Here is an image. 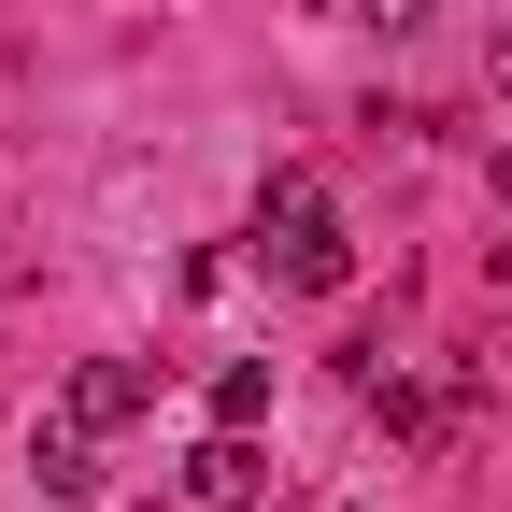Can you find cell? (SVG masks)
Masks as SVG:
<instances>
[{"instance_id": "5", "label": "cell", "mask_w": 512, "mask_h": 512, "mask_svg": "<svg viewBox=\"0 0 512 512\" xmlns=\"http://www.w3.org/2000/svg\"><path fill=\"white\" fill-rule=\"evenodd\" d=\"M256 413H271V356H228L214 370V427H256Z\"/></svg>"}, {"instance_id": "3", "label": "cell", "mask_w": 512, "mask_h": 512, "mask_svg": "<svg viewBox=\"0 0 512 512\" xmlns=\"http://www.w3.org/2000/svg\"><path fill=\"white\" fill-rule=\"evenodd\" d=\"M256 484H271V470H256V441H242V427H214L200 456H185V498H200V512H256Z\"/></svg>"}, {"instance_id": "4", "label": "cell", "mask_w": 512, "mask_h": 512, "mask_svg": "<svg viewBox=\"0 0 512 512\" xmlns=\"http://www.w3.org/2000/svg\"><path fill=\"white\" fill-rule=\"evenodd\" d=\"M29 470H43V498H100V427H86V413H57V427L29 441Z\"/></svg>"}, {"instance_id": "7", "label": "cell", "mask_w": 512, "mask_h": 512, "mask_svg": "<svg viewBox=\"0 0 512 512\" xmlns=\"http://www.w3.org/2000/svg\"><path fill=\"white\" fill-rule=\"evenodd\" d=\"M484 86H498V100H512V15H498V43H484Z\"/></svg>"}, {"instance_id": "6", "label": "cell", "mask_w": 512, "mask_h": 512, "mask_svg": "<svg viewBox=\"0 0 512 512\" xmlns=\"http://www.w3.org/2000/svg\"><path fill=\"white\" fill-rule=\"evenodd\" d=\"M342 15H356V29H384V43H399V29H427V15H441V0H342Z\"/></svg>"}, {"instance_id": "1", "label": "cell", "mask_w": 512, "mask_h": 512, "mask_svg": "<svg viewBox=\"0 0 512 512\" xmlns=\"http://www.w3.org/2000/svg\"><path fill=\"white\" fill-rule=\"evenodd\" d=\"M256 271L299 285V299H342L356 285V242H342V214H328L313 171H271V185H256Z\"/></svg>"}, {"instance_id": "8", "label": "cell", "mask_w": 512, "mask_h": 512, "mask_svg": "<svg viewBox=\"0 0 512 512\" xmlns=\"http://www.w3.org/2000/svg\"><path fill=\"white\" fill-rule=\"evenodd\" d=\"M498 285H512V242H498Z\"/></svg>"}, {"instance_id": "2", "label": "cell", "mask_w": 512, "mask_h": 512, "mask_svg": "<svg viewBox=\"0 0 512 512\" xmlns=\"http://www.w3.org/2000/svg\"><path fill=\"white\" fill-rule=\"evenodd\" d=\"M57 413H86V427H128V413H157V370H143V356H86Z\"/></svg>"}]
</instances>
